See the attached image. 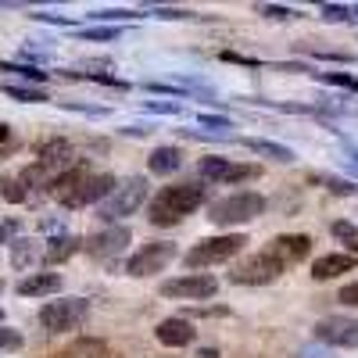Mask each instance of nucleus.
<instances>
[{
    "label": "nucleus",
    "instance_id": "nucleus-1",
    "mask_svg": "<svg viewBox=\"0 0 358 358\" xmlns=\"http://www.w3.org/2000/svg\"><path fill=\"white\" fill-rule=\"evenodd\" d=\"M208 190L204 183H172V187H162L155 197H151V208H147V219L151 226H179L187 215H194L197 208L204 204Z\"/></svg>",
    "mask_w": 358,
    "mask_h": 358
},
{
    "label": "nucleus",
    "instance_id": "nucleus-2",
    "mask_svg": "<svg viewBox=\"0 0 358 358\" xmlns=\"http://www.w3.org/2000/svg\"><path fill=\"white\" fill-rule=\"evenodd\" d=\"M265 212V197L255 194V190H236L222 201H215L208 208V219L215 226H244V222H255L258 215Z\"/></svg>",
    "mask_w": 358,
    "mask_h": 358
},
{
    "label": "nucleus",
    "instance_id": "nucleus-3",
    "mask_svg": "<svg viewBox=\"0 0 358 358\" xmlns=\"http://www.w3.org/2000/svg\"><path fill=\"white\" fill-rule=\"evenodd\" d=\"M143 201H147V179H143V176H129V179H122V183L111 190L108 201H101L97 219H104V222H118V219L133 215Z\"/></svg>",
    "mask_w": 358,
    "mask_h": 358
},
{
    "label": "nucleus",
    "instance_id": "nucleus-4",
    "mask_svg": "<svg viewBox=\"0 0 358 358\" xmlns=\"http://www.w3.org/2000/svg\"><path fill=\"white\" fill-rule=\"evenodd\" d=\"M248 236L244 233H222V236H208V241L194 244L187 251V265L190 268H204V265H219V262H229L244 251Z\"/></svg>",
    "mask_w": 358,
    "mask_h": 358
},
{
    "label": "nucleus",
    "instance_id": "nucleus-5",
    "mask_svg": "<svg viewBox=\"0 0 358 358\" xmlns=\"http://www.w3.org/2000/svg\"><path fill=\"white\" fill-rule=\"evenodd\" d=\"M90 315V301L86 297H65V301H50L40 308V322L47 334H69L79 330Z\"/></svg>",
    "mask_w": 358,
    "mask_h": 358
},
{
    "label": "nucleus",
    "instance_id": "nucleus-6",
    "mask_svg": "<svg viewBox=\"0 0 358 358\" xmlns=\"http://www.w3.org/2000/svg\"><path fill=\"white\" fill-rule=\"evenodd\" d=\"M283 276V265L268 255V251H258L244 262L233 265L229 273V283H244V287H265V283H276Z\"/></svg>",
    "mask_w": 358,
    "mask_h": 358
},
{
    "label": "nucleus",
    "instance_id": "nucleus-7",
    "mask_svg": "<svg viewBox=\"0 0 358 358\" xmlns=\"http://www.w3.org/2000/svg\"><path fill=\"white\" fill-rule=\"evenodd\" d=\"M201 176L208 183H251V179L262 176V165H251V162H229V158H219V155H208L201 158Z\"/></svg>",
    "mask_w": 358,
    "mask_h": 358
},
{
    "label": "nucleus",
    "instance_id": "nucleus-8",
    "mask_svg": "<svg viewBox=\"0 0 358 358\" xmlns=\"http://www.w3.org/2000/svg\"><path fill=\"white\" fill-rule=\"evenodd\" d=\"M315 341L322 348H358V319L351 315H326L315 322Z\"/></svg>",
    "mask_w": 358,
    "mask_h": 358
},
{
    "label": "nucleus",
    "instance_id": "nucleus-9",
    "mask_svg": "<svg viewBox=\"0 0 358 358\" xmlns=\"http://www.w3.org/2000/svg\"><path fill=\"white\" fill-rule=\"evenodd\" d=\"M176 258V244L172 241H155V244H147L140 248L129 262H126V273L143 280V276H151V273H162V268Z\"/></svg>",
    "mask_w": 358,
    "mask_h": 358
},
{
    "label": "nucleus",
    "instance_id": "nucleus-10",
    "mask_svg": "<svg viewBox=\"0 0 358 358\" xmlns=\"http://www.w3.org/2000/svg\"><path fill=\"white\" fill-rule=\"evenodd\" d=\"M215 290H219V280L208 273H190V276L162 283L165 297H183V301H204V297H215Z\"/></svg>",
    "mask_w": 358,
    "mask_h": 358
},
{
    "label": "nucleus",
    "instance_id": "nucleus-11",
    "mask_svg": "<svg viewBox=\"0 0 358 358\" xmlns=\"http://www.w3.org/2000/svg\"><path fill=\"white\" fill-rule=\"evenodd\" d=\"M118 183H115V176H108V172H90L83 183L62 201L65 208H86V204H97V201H108L111 197V190H115Z\"/></svg>",
    "mask_w": 358,
    "mask_h": 358
},
{
    "label": "nucleus",
    "instance_id": "nucleus-12",
    "mask_svg": "<svg viewBox=\"0 0 358 358\" xmlns=\"http://www.w3.org/2000/svg\"><path fill=\"white\" fill-rule=\"evenodd\" d=\"M129 241H133V236H129L126 226H111V229H104V233H97V236H90L83 248L94 255V258H101V262H111V258H118V255L126 251Z\"/></svg>",
    "mask_w": 358,
    "mask_h": 358
},
{
    "label": "nucleus",
    "instance_id": "nucleus-13",
    "mask_svg": "<svg viewBox=\"0 0 358 358\" xmlns=\"http://www.w3.org/2000/svg\"><path fill=\"white\" fill-rule=\"evenodd\" d=\"M265 251L287 268V265H294V262H305V258H308V251H312V236H305V233H283V236H276V241L268 244Z\"/></svg>",
    "mask_w": 358,
    "mask_h": 358
},
{
    "label": "nucleus",
    "instance_id": "nucleus-14",
    "mask_svg": "<svg viewBox=\"0 0 358 358\" xmlns=\"http://www.w3.org/2000/svg\"><path fill=\"white\" fill-rule=\"evenodd\" d=\"M155 337H158V344H165V348H187V344H194L197 330H194L187 319L172 315V319H162V322H158Z\"/></svg>",
    "mask_w": 358,
    "mask_h": 358
},
{
    "label": "nucleus",
    "instance_id": "nucleus-15",
    "mask_svg": "<svg viewBox=\"0 0 358 358\" xmlns=\"http://www.w3.org/2000/svg\"><path fill=\"white\" fill-rule=\"evenodd\" d=\"M358 265V255H322L315 265H312V280H337L344 273H355Z\"/></svg>",
    "mask_w": 358,
    "mask_h": 358
},
{
    "label": "nucleus",
    "instance_id": "nucleus-16",
    "mask_svg": "<svg viewBox=\"0 0 358 358\" xmlns=\"http://www.w3.org/2000/svg\"><path fill=\"white\" fill-rule=\"evenodd\" d=\"M147 169L155 176H172V172L183 169V151H179V147H155L151 158H147Z\"/></svg>",
    "mask_w": 358,
    "mask_h": 358
},
{
    "label": "nucleus",
    "instance_id": "nucleus-17",
    "mask_svg": "<svg viewBox=\"0 0 358 358\" xmlns=\"http://www.w3.org/2000/svg\"><path fill=\"white\" fill-rule=\"evenodd\" d=\"M57 290H62V276L57 273H36V276H25L18 283L22 297H47V294H57Z\"/></svg>",
    "mask_w": 358,
    "mask_h": 358
},
{
    "label": "nucleus",
    "instance_id": "nucleus-18",
    "mask_svg": "<svg viewBox=\"0 0 358 358\" xmlns=\"http://www.w3.org/2000/svg\"><path fill=\"white\" fill-rule=\"evenodd\" d=\"M241 143L248 147V151H255V155H262V158H273V162H280V165L294 162V151H290V147H283V143H273V140H255V136H244Z\"/></svg>",
    "mask_w": 358,
    "mask_h": 358
},
{
    "label": "nucleus",
    "instance_id": "nucleus-19",
    "mask_svg": "<svg viewBox=\"0 0 358 358\" xmlns=\"http://www.w3.org/2000/svg\"><path fill=\"white\" fill-rule=\"evenodd\" d=\"M76 251H79V241H76V236H54V241H47V248H43V262H50V265L69 262Z\"/></svg>",
    "mask_w": 358,
    "mask_h": 358
},
{
    "label": "nucleus",
    "instance_id": "nucleus-20",
    "mask_svg": "<svg viewBox=\"0 0 358 358\" xmlns=\"http://www.w3.org/2000/svg\"><path fill=\"white\" fill-rule=\"evenodd\" d=\"M54 358H108V344L104 341H76V344H69L62 355H54Z\"/></svg>",
    "mask_w": 358,
    "mask_h": 358
},
{
    "label": "nucleus",
    "instance_id": "nucleus-21",
    "mask_svg": "<svg viewBox=\"0 0 358 358\" xmlns=\"http://www.w3.org/2000/svg\"><path fill=\"white\" fill-rule=\"evenodd\" d=\"M0 90H4L8 97H15V101H25V104H40V101H47L43 90H33V86H15V83H4Z\"/></svg>",
    "mask_w": 358,
    "mask_h": 358
},
{
    "label": "nucleus",
    "instance_id": "nucleus-22",
    "mask_svg": "<svg viewBox=\"0 0 358 358\" xmlns=\"http://www.w3.org/2000/svg\"><path fill=\"white\" fill-rule=\"evenodd\" d=\"M36 241H15L11 244V262H15V268H25L29 262H36Z\"/></svg>",
    "mask_w": 358,
    "mask_h": 358
},
{
    "label": "nucleus",
    "instance_id": "nucleus-23",
    "mask_svg": "<svg viewBox=\"0 0 358 358\" xmlns=\"http://www.w3.org/2000/svg\"><path fill=\"white\" fill-rule=\"evenodd\" d=\"M334 236L348 244V255H358V226H351V222H334Z\"/></svg>",
    "mask_w": 358,
    "mask_h": 358
},
{
    "label": "nucleus",
    "instance_id": "nucleus-24",
    "mask_svg": "<svg viewBox=\"0 0 358 358\" xmlns=\"http://www.w3.org/2000/svg\"><path fill=\"white\" fill-rule=\"evenodd\" d=\"M0 197H8V201H25L29 190H22V179H8V176H0Z\"/></svg>",
    "mask_w": 358,
    "mask_h": 358
},
{
    "label": "nucleus",
    "instance_id": "nucleus-25",
    "mask_svg": "<svg viewBox=\"0 0 358 358\" xmlns=\"http://www.w3.org/2000/svg\"><path fill=\"white\" fill-rule=\"evenodd\" d=\"M90 18H94V22H133V18H140V11H129V8H115V11H94Z\"/></svg>",
    "mask_w": 358,
    "mask_h": 358
},
{
    "label": "nucleus",
    "instance_id": "nucleus-26",
    "mask_svg": "<svg viewBox=\"0 0 358 358\" xmlns=\"http://www.w3.org/2000/svg\"><path fill=\"white\" fill-rule=\"evenodd\" d=\"M315 79H322V83H334V86H344V90H358V79H351V76H334V72H315Z\"/></svg>",
    "mask_w": 358,
    "mask_h": 358
},
{
    "label": "nucleus",
    "instance_id": "nucleus-27",
    "mask_svg": "<svg viewBox=\"0 0 358 358\" xmlns=\"http://www.w3.org/2000/svg\"><path fill=\"white\" fill-rule=\"evenodd\" d=\"M258 15H265V18H297L294 8H280V4H258Z\"/></svg>",
    "mask_w": 358,
    "mask_h": 358
},
{
    "label": "nucleus",
    "instance_id": "nucleus-28",
    "mask_svg": "<svg viewBox=\"0 0 358 358\" xmlns=\"http://www.w3.org/2000/svg\"><path fill=\"white\" fill-rule=\"evenodd\" d=\"M22 348V334L18 330H0V355L4 351H18Z\"/></svg>",
    "mask_w": 358,
    "mask_h": 358
},
{
    "label": "nucleus",
    "instance_id": "nucleus-29",
    "mask_svg": "<svg viewBox=\"0 0 358 358\" xmlns=\"http://www.w3.org/2000/svg\"><path fill=\"white\" fill-rule=\"evenodd\" d=\"M322 18H326V22H344V18H351V8H341V4H322Z\"/></svg>",
    "mask_w": 358,
    "mask_h": 358
},
{
    "label": "nucleus",
    "instance_id": "nucleus-30",
    "mask_svg": "<svg viewBox=\"0 0 358 358\" xmlns=\"http://www.w3.org/2000/svg\"><path fill=\"white\" fill-rule=\"evenodd\" d=\"M326 187H330L334 194H358V187L355 183H344V179H334V176H319Z\"/></svg>",
    "mask_w": 358,
    "mask_h": 358
},
{
    "label": "nucleus",
    "instance_id": "nucleus-31",
    "mask_svg": "<svg viewBox=\"0 0 358 358\" xmlns=\"http://www.w3.org/2000/svg\"><path fill=\"white\" fill-rule=\"evenodd\" d=\"M4 72H18V76H25V79H33V83H43L47 79V72H40V69H25V65H0Z\"/></svg>",
    "mask_w": 358,
    "mask_h": 358
},
{
    "label": "nucleus",
    "instance_id": "nucleus-32",
    "mask_svg": "<svg viewBox=\"0 0 358 358\" xmlns=\"http://www.w3.org/2000/svg\"><path fill=\"white\" fill-rule=\"evenodd\" d=\"M118 29H83V40H115Z\"/></svg>",
    "mask_w": 358,
    "mask_h": 358
},
{
    "label": "nucleus",
    "instance_id": "nucleus-33",
    "mask_svg": "<svg viewBox=\"0 0 358 358\" xmlns=\"http://www.w3.org/2000/svg\"><path fill=\"white\" fill-rule=\"evenodd\" d=\"M297 358H334V355L326 351L322 344H308V348H301V351H297Z\"/></svg>",
    "mask_w": 358,
    "mask_h": 358
},
{
    "label": "nucleus",
    "instance_id": "nucleus-34",
    "mask_svg": "<svg viewBox=\"0 0 358 358\" xmlns=\"http://www.w3.org/2000/svg\"><path fill=\"white\" fill-rule=\"evenodd\" d=\"M147 111H158V115H179V104H169V101H147Z\"/></svg>",
    "mask_w": 358,
    "mask_h": 358
},
{
    "label": "nucleus",
    "instance_id": "nucleus-35",
    "mask_svg": "<svg viewBox=\"0 0 358 358\" xmlns=\"http://www.w3.org/2000/svg\"><path fill=\"white\" fill-rule=\"evenodd\" d=\"M11 147H15V136H11V126H4V122H0V155H8V151H11Z\"/></svg>",
    "mask_w": 358,
    "mask_h": 358
},
{
    "label": "nucleus",
    "instance_id": "nucleus-36",
    "mask_svg": "<svg viewBox=\"0 0 358 358\" xmlns=\"http://www.w3.org/2000/svg\"><path fill=\"white\" fill-rule=\"evenodd\" d=\"M341 301L351 305V308H358V283H348V287L341 290Z\"/></svg>",
    "mask_w": 358,
    "mask_h": 358
},
{
    "label": "nucleus",
    "instance_id": "nucleus-37",
    "mask_svg": "<svg viewBox=\"0 0 358 358\" xmlns=\"http://www.w3.org/2000/svg\"><path fill=\"white\" fill-rule=\"evenodd\" d=\"M201 122H204V126H212V129H229V118H219V115H208V111L201 115Z\"/></svg>",
    "mask_w": 358,
    "mask_h": 358
},
{
    "label": "nucleus",
    "instance_id": "nucleus-38",
    "mask_svg": "<svg viewBox=\"0 0 358 358\" xmlns=\"http://www.w3.org/2000/svg\"><path fill=\"white\" fill-rule=\"evenodd\" d=\"M33 18H40V22H57V25H72V18H62V15H50V11H36Z\"/></svg>",
    "mask_w": 358,
    "mask_h": 358
},
{
    "label": "nucleus",
    "instance_id": "nucleus-39",
    "mask_svg": "<svg viewBox=\"0 0 358 358\" xmlns=\"http://www.w3.org/2000/svg\"><path fill=\"white\" fill-rule=\"evenodd\" d=\"M151 15H158V18H190V11H172V8H155Z\"/></svg>",
    "mask_w": 358,
    "mask_h": 358
},
{
    "label": "nucleus",
    "instance_id": "nucleus-40",
    "mask_svg": "<svg viewBox=\"0 0 358 358\" xmlns=\"http://www.w3.org/2000/svg\"><path fill=\"white\" fill-rule=\"evenodd\" d=\"M15 229H18V222H0V244H8Z\"/></svg>",
    "mask_w": 358,
    "mask_h": 358
},
{
    "label": "nucleus",
    "instance_id": "nucleus-41",
    "mask_svg": "<svg viewBox=\"0 0 358 358\" xmlns=\"http://www.w3.org/2000/svg\"><path fill=\"white\" fill-rule=\"evenodd\" d=\"M194 358H219V348H201Z\"/></svg>",
    "mask_w": 358,
    "mask_h": 358
},
{
    "label": "nucleus",
    "instance_id": "nucleus-42",
    "mask_svg": "<svg viewBox=\"0 0 358 358\" xmlns=\"http://www.w3.org/2000/svg\"><path fill=\"white\" fill-rule=\"evenodd\" d=\"M0 290H4V280H0Z\"/></svg>",
    "mask_w": 358,
    "mask_h": 358
},
{
    "label": "nucleus",
    "instance_id": "nucleus-43",
    "mask_svg": "<svg viewBox=\"0 0 358 358\" xmlns=\"http://www.w3.org/2000/svg\"><path fill=\"white\" fill-rule=\"evenodd\" d=\"M0 322H4V312H0Z\"/></svg>",
    "mask_w": 358,
    "mask_h": 358
}]
</instances>
